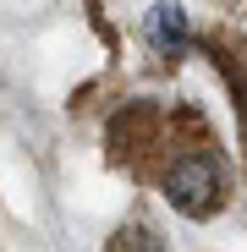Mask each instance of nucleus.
<instances>
[{"label": "nucleus", "instance_id": "nucleus-2", "mask_svg": "<svg viewBox=\"0 0 247 252\" xmlns=\"http://www.w3.org/2000/svg\"><path fill=\"white\" fill-rule=\"evenodd\" d=\"M148 33H154V44L159 50H181L187 44V22H181V6H154V17H148Z\"/></svg>", "mask_w": 247, "mask_h": 252}, {"label": "nucleus", "instance_id": "nucleus-1", "mask_svg": "<svg viewBox=\"0 0 247 252\" xmlns=\"http://www.w3.org/2000/svg\"><path fill=\"white\" fill-rule=\"evenodd\" d=\"M165 197H171L181 214L192 220H209L225 208L231 197V181H225V164L214 148H192L181 159H171V170H165Z\"/></svg>", "mask_w": 247, "mask_h": 252}]
</instances>
